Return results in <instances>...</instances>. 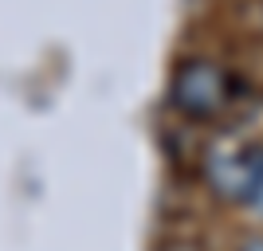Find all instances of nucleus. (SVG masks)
I'll list each match as a JSON object with an SVG mask.
<instances>
[{
    "label": "nucleus",
    "instance_id": "f257e3e1",
    "mask_svg": "<svg viewBox=\"0 0 263 251\" xmlns=\"http://www.w3.org/2000/svg\"><path fill=\"white\" fill-rule=\"evenodd\" d=\"M236 79L212 59H181L169 75V106L185 122H212L236 94Z\"/></svg>",
    "mask_w": 263,
    "mask_h": 251
},
{
    "label": "nucleus",
    "instance_id": "f03ea898",
    "mask_svg": "<svg viewBox=\"0 0 263 251\" xmlns=\"http://www.w3.org/2000/svg\"><path fill=\"white\" fill-rule=\"evenodd\" d=\"M209 185L220 197L228 200H243L252 197L263 181V145H248V142H216L204 161H200Z\"/></svg>",
    "mask_w": 263,
    "mask_h": 251
},
{
    "label": "nucleus",
    "instance_id": "7ed1b4c3",
    "mask_svg": "<svg viewBox=\"0 0 263 251\" xmlns=\"http://www.w3.org/2000/svg\"><path fill=\"white\" fill-rule=\"evenodd\" d=\"M248 208H255V212L263 216V181H259V188H255L252 197H248Z\"/></svg>",
    "mask_w": 263,
    "mask_h": 251
},
{
    "label": "nucleus",
    "instance_id": "20e7f679",
    "mask_svg": "<svg viewBox=\"0 0 263 251\" xmlns=\"http://www.w3.org/2000/svg\"><path fill=\"white\" fill-rule=\"evenodd\" d=\"M240 251H263V236H252V240L243 243V247H240Z\"/></svg>",
    "mask_w": 263,
    "mask_h": 251
},
{
    "label": "nucleus",
    "instance_id": "39448f33",
    "mask_svg": "<svg viewBox=\"0 0 263 251\" xmlns=\"http://www.w3.org/2000/svg\"><path fill=\"white\" fill-rule=\"evenodd\" d=\"M165 251H189V247H165Z\"/></svg>",
    "mask_w": 263,
    "mask_h": 251
}]
</instances>
